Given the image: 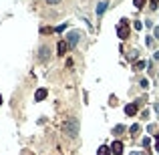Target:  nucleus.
<instances>
[{
    "label": "nucleus",
    "instance_id": "nucleus-1",
    "mask_svg": "<svg viewBox=\"0 0 159 155\" xmlns=\"http://www.w3.org/2000/svg\"><path fill=\"white\" fill-rule=\"evenodd\" d=\"M63 129H65V133L69 135V137H77V135H79V119H75V117L66 119Z\"/></svg>",
    "mask_w": 159,
    "mask_h": 155
},
{
    "label": "nucleus",
    "instance_id": "nucleus-2",
    "mask_svg": "<svg viewBox=\"0 0 159 155\" xmlns=\"http://www.w3.org/2000/svg\"><path fill=\"white\" fill-rule=\"evenodd\" d=\"M81 38H85L83 30H73V32H69V34H66V44H69L71 48H75L77 44H79Z\"/></svg>",
    "mask_w": 159,
    "mask_h": 155
},
{
    "label": "nucleus",
    "instance_id": "nucleus-3",
    "mask_svg": "<svg viewBox=\"0 0 159 155\" xmlns=\"http://www.w3.org/2000/svg\"><path fill=\"white\" fill-rule=\"evenodd\" d=\"M117 34H119V38H123V41L129 36V20H127V18H123V20L119 22V26H117Z\"/></svg>",
    "mask_w": 159,
    "mask_h": 155
},
{
    "label": "nucleus",
    "instance_id": "nucleus-4",
    "mask_svg": "<svg viewBox=\"0 0 159 155\" xmlns=\"http://www.w3.org/2000/svg\"><path fill=\"white\" fill-rule=\"evenodd\" d=\"M48 56H50V47H48V44H42L40 50H38V59L40 61H47Z\"/></svg>",
    "mask_w": 159,
    "mask_h": 155
},
{
    "label": "nucleus",
    "instance_id": "nucleus-5",
    "mask_svg": "<svg viewBox=\"0 0 159 155\" xmlns=\"http://www.w3.org/2000/svg\"><path fill=\"white\" fill-rule=\"evenodd\" d=\"M111 153L113 155H121L123 153V143L121 141H113L111 143Z\"/></svg>",
    "mask_w": 159,
    "mask_h": 155
},
{
    "label": "nucleus",
    "instance_id": "nucleus-6",
    "mask_svg": "<svg viewBox=\"0 0 159 155\" xmlns=\"http://www.w3.org/2000/svg\"><path fill=\"white\" fill-rule=\"evenodd\" d=\"M125 113L129 115V117H133V115L137 113V103H129V105L125 107Z\"/></svg>",
    "mask_w": 159,
    "mask_h": 155
},
{
    "label": "nucleus",
    "instance_id": "nucleus-7",
    "mask_svg": "<svg viewBox=\"0 0 159 155\" xmlns=\"http://www.w3.org/2000/svg\"><path fill=\"white\" fill-rule=\"evenodd\" d=\"M47 89H38V91H36V95H34V99H36V101H42V99H47Z\"/></svg>",
    "mask_w": 159,
    "mask_h": 155
},
{
    "label": "nucleus",
    "instance_id": "nucleus-8",
    "mask_svg": "<svg viewBox=\"0 0 159 155\" xmlns=\"http://www.w3.org/2000/svg\"><path fill=\"white\" fill-rule=\"evenodd\" d=\"M109 6V2H99V6H97V16H103V12L107 10Z\"/></svg>",
    "mask_w": 159,
    "mask_h": 155
},
{
    "label": "nucleus",
    "instance_id": "nucleus-9",
    "mask_svg": "<svg viewBox=\"0 0 159 155\" xmlns=\"http://www.w3.org/2000/svg\"><path fill=\"white\" fill-rule=\"evenodd\" d=\"M66 47H69V44H66V41H60V42H59V47H57L59 54H65V53H66Z\"/></svg>",
    "mask_w": 159,
    "mask_h": 155
},
{
    "label": "nucleus",
    "instance_id": "nucleus-10",
    "mask_svg": "<svg viewBox=\"0 0 159 155\" xmlns=\"http://www.w3.org/2000/svg\"><path fill=\"white\" fill-rule=\"evenodd\" d=\"M99 155H111V147H107V145H101V147H99Z\"/></svg>",
    "mask_w": 159,
    "mask_h": 155
},
{
    "label": "nucleus",
    "instance_id": "nucleus-11",
    "mask_svg": "<svg viewBox=\"0 0 159 155\" xmlns=\"http://www.w3.org/2000/svg\"><path fill=\"white\" fill-rule=\"evenodd\" d=\"M129 131H131V135H137L141 131V125H137V123H135V125H131V129H129Z\"/></svg>",
    "mask_w": 159,
    "mask_h": 155
},
{
    "label": "nucleus",
    "instance_id": "nucleus-12",
    "mask_svg": "<svg viewBox=\"0 0 159 155\" xmlns=\"http://www.w3.org/2000/svg\"><path fill=\"white\" fill-rule=\"evenodd\" d=\"M123 131H125V127H123V125H117V127L113 129V135H121Z\"/></svg>",
    "mask_w": 159,
    "mask_h": 155
},
{
    "label": "nucleus",
    "instance_id": "nucleus-13",
    "mask_svg": "<svg viewBox=\"0 0 159 155\" xmlns=\"http://www.w3.org/2000/svg\"><path fill=\"white\" fill-rule=\"evenodd\" d=\"M133 4H135L137 8H143L145 6V0H133Z\"/></svg>",
    "mask_w": 159,
    "mask_h": 155
},
{
    "label": "nucleus",
    "instance_id": "nucleus-14",
    "mask_svg": "<svg viewBox=\"0 0 159 155\" xmlns=\"http://www.w3.org/2000/svg\"><path fill=\"white\" fill-rule=\"evenodd\" d=\"M145 67H147V62H145V61H139L137 65H135V68H139V71H141V68H145Z\"/></svg>",
    "mask_w": 159,
    "mask_h": 155
},
{
    "label": "nucleus",
    "instance_id": "nucleus-15",
    "mask_svg": "<svg viewBox=\"0 0 159 155\" xmlns=\"http://www.w3.org/2000/svg\"><path fill=\"white\" fill-rule=\"evenodd\" d=\"M133 26H135V30H141V28H143V22L135 20V22H133Z\"/></svg>",
    "mask_w": 159,
    "mask_h": 155
},
{
    "label": "nucleus",
    "instance_id": "nucleus-16",
    "mask_svg": "<svg viewBox=\"0 0 159 155\" xmlns=\"http://www.w3.org/2000/svg\"><path fill=\"white\" fill-rule=\"evenodd\" d=\"M149 145H151V139H149V137H145V139H143V147L149 149Z\"/></svg>",
    "mask_w": 159,
    "mask_h": 155
},
{
    "label": "nucleus",
    "instance_id": "nucleus-17",
    "mask_svg": "<svg viewBox=\"0 0 159 155\" xmlns=\"http://www.w3.org/2000/svg\"><path fill=\"white\" fill-rule=\"evenodd\" d=\"M139 85H141L143 89H147V87H149V81H147V79H141V81H139Z\"/></svg>",
    "mask_w": 159,
    "mask_h": 155
},
{
    "label": "nucleus",
    "instance_id": "nucleus-18",
    "mask_svg": "<svg viewBox=\"0 0 159 155\" xmlns=\"http://www.w3.org/2000/svg\"><path fill=\"white\" fill-rule=\"evenodd\" d=\"M145 42H147V47H153V38H151V36H147Z\"/></svg>",
    "mask_w": 159,
    "mask_h": 155
},
{
    "label": "nucleus",
    "instance_id": "nucleus-19",
    "mask_svg": "<svg viewBox=\"0 0 159 155\" xmlns=\"http://www.w3.org/2000/svg\"><path fill=\"white\" fill-rule=\"evenodd\" d=\"M157 4H159V0H151V10H155V8H157Z\"/></svg>",
    "mask_w": 159,
    "mask_h": 155
},
{
    "label": "nucleus",
    "instance_id": "nucleus-20",
    "mask_svg": "<svg viewBox=\"0 0 159 155\" xmlns=\"http://www.w3.org/2000/svg\"><path fill=\"white\" fill-rule=\"evenodd\" d=\"M141 117H143V119H149V109H147V111H143V113H141Z\"/></svg>",
    "mask_w": 159,
    "mask_h": 155
},
{
    "label": "nucleus",
    "instance_id": "nucleus-21",
    "mask_svg": "<svg viewBox=\"0 0 159 155\" xmlns=\"http://www.w3.org/2000/svg\"><path fill=\"white\" fill-rule=\"evenodd\" d=\"M47 2H48V4H59L60 0H47Z\"/></svg>",
    "mask_w": 159,
    "mask_h": 155
},
{
    "label": "nucleus",
    "instance_id": "nucleus-22",
    "mask_svg": "<svg viewBox=\"0 0 159 155\" xmlns=\"http://www.w3.org/2000/svg\"><path fill=\"white\" fill-rule=\"evenodd\" d=\"M155 151H157V153H159V141H157V145H155Z\"/></svg>",
    "mask_w": 159,
    "mask_h": 155
},
{
    "label": "nucleus",
    "instance_id": "nucleus-23",
    "mask_svg": "<svg viewBox=\"0 0 159 155\" xmlns=\"http://www.w3.org/2000/svg\"><path fill=\"white\" fill-rule=\"evenodd\" d=\"M131 155H141V153H139V151H133V153H131Z\"/></svg>",
    "mask_w": 159,
    "mask_h": 155
},
{
    "label": "nucleus",
    "instance_id": "nucleus-24",
    "mask_svg": "<svg viewBox=\"0 0 159 155\" xmlns=\"http://www.w3.org/2000/svg\"><path fill=\"white\" fill-rule=\"evenodd\" d=\"M155 111H157V113H159V103H157V105H155Z\"/></svg>",
    "mask_w": 159,
    "mask_h": 155
},
{
    "label": "nucleus",
    "instance_id": "nucleus-25",
    "mask_svg": "<svg viewBox=\"0 0 159 155\" xmlns=\"http://www.w3.org/2000/svg\"><path fill=\"white\" fill-rule=\"evenodd\" d=\"M0 105H2V95H0Z\"/></svg>",
    "mask_w": 159,
    "mask_h": 155
}]
</instances>
